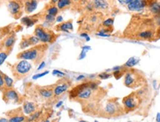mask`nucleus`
<instances>
[{"mask_svg": "<svg viewBox=\"0 0 160 122\" xmlns=\"http://www.w3.org/2000/svg\"><path fill=\"white\" fill-rule=\"evenodd\" d=\"M157 25L150 16L134 14L124 30L123 37L132 40L153 42L156 39Z\"/></svg>", "mask_w": 160, "mask_h": 122, "instance_id": "1", "label": "nucleus"}, {"mask_svg": "<svg viewBox=\"0 0 160 122\" xmlns=\"http://www.w3.org/2000/svg\"><path fill=\"white\" fill-rule=\"evenodd\" d=\"M107 93L99 87V82L89 81L74 87L70 91L69 98L71 101L86 103L91 101H99Z\"/></svg>", "mask_w": 160, "mask_h": 122, "instance_id": "2", "label": "nucleus"}, {"mask_svg": "<svg viewBox=\"0 0 160 122\" xmlns=\"http://www.w3.org/2000/svg\"><path fill=\"white\" fill-rule=\"evenodd\" d=\"M151 89L148 83L137 89V91L132 92L129 95L123 98L122 106L125 113H133L137 109L148 105L151 101Z\"/></svg>", "mask_w": 160, "mask_h": 122, "instance_id": "3", "label": "nucleus"}, {"mask_svg": "<svg viewBox=\"0 0 160 122\" xmlns=\"http://www.w3.org/2000/svg\"><path fill=\"white\" fill-rule=\"evenodd\" d=\"M148 83L145 74L135 68L128 69L124 75V85L131 89H137Z\"/></svg>", "mask_w": 160, "mask_h": 122, "instance_id": "4", "label": "nucleus"}, {"mask_svg": "<svg viewBox=\"0 0 160 122\" xmlns=\"http://www.w3.org/2000/svg\"><path fill=\"white\" fill-rule=\"evenodd\" d=\"M48 49V45L43 43L31 47V49L23 50L18 54L17 58L19 60H26L33 62L40 63V61L45 57V53Z\"/></svg>", "mask_w": 160, "mask_h": 122, "instance_id": "5", "label": "nucleus"}, {"mask_svg": "<svg viewBox=\"0 0 160 122\" xmlns=\"http://www.w3.org/2000/svg\"><path fill=\"white\" fill-rule=\"evenodd\" d=\"M125 111L122 104H120L117 98L110 99L102 110V115L105 118H117L125 115Z\"/></svg>", "mask_w": 160, "mask_h": 122, "instance_id": "6", "label": "nucleus"}, {"mask_svg": "<svg viewBox=\"0 0 160 122\" xmlns=\"http://www.w3.org/2000/svg\"><path fill=\"white\" fill-rule=\"evenodd\" d=\"M32 66L30 62L26 60H20L11 66V72L15 78L17 80L25 77L31 72Z\"/></svg>", "mask_w": 160, "mask_h": 122, "instance_id": "7", "label": "nucleus"}, {"mask_svg": "<svg viewBox=\"0 0 160 122\" xmlns=\"http://www.w3.org/2000/svg\"><path fill=\"white\" fill-rule=\"evenodd\" d=\"M34 35L37 36L41 43H53L58 37L57 34L51 30L45 28L42 25H37L35 28Z\"/></svg>", "mask_w": 160, "mask_h": 122, "instance_id": "8", "label": "nucleus"}, {"mask_svg": "<svg viewBox=\"0 0 160 122\" xmlns=\"http://www.w3.org/2000/svg\"><path fill=\"white\" fill-rule=\"evenodd\" d=\"M71 86V81L67 78H62L54 84L53 88V98H57L65 94Z\"/></svg>", "mask_w": 160, "mask_h": 122, "instance_id": "9", "label": "nucleus"}, {"mask_svg": "<svg viewBox=\"0 0 160 122\" xmlns=\"http://www.w3.org/2000/svg\"><path fill=\"white\" fill-rule=\"evenodd\" d=\"M3 92L2 98L3 101L7 103H19L22 101L21 96L18 92H17L13 88L10 89H5Z\"/></svg>", "mask_w": 160, "mask_h": 122, "instance_id": "10", "label": "nucleus"}, {"mask_svg": "<svg viewBox=\"0 0 160 122\" xmlns=\"http://www.w3.org/2000/svg\"><path fill=\"white\" fill-rule=\"evenodd\" d=\"M8 11L12 16L18 18L21 15L22 5L19 1L11 0L8 3Z\"/></svg>", "mask_w": 160, "mask_h": 122, "instance_id": "11", "label": "nucleus"}, {"mask_svg": "<svg viewBox=\"0 0 160 122\" xmlns=\"http://www.w3.org/2000/svg\"><path fill=\"white\" fill-rule=\"evenodd\" d=\"M53 88H54V85L41 87H39L37 91L40 97L45 100H50L53 98Z\"/></svg>", "mask_w": 160, "mask_h": 122, "instance_id": "12", "label": "nucleus"}, {"mask_svg": "<svg viewBox=\"0 0 160 122\" xmlns=\"http://www.w3.org/2000/svg\"><path fill=\"white\" fill-rule=\"evenodd\" d=\"M20 109L21 108L17 109V113H14V111H11L7 113L8 116L10 117L9 122H23L27 120V118L23 115V113H22Z\"/></svg>", "mask_w": 160, "mask_h": 122, "instance_id": "13", "label": "nucleus"}, {"mask_svg": "<svg viewBox=\"0 0 160 122\" xmlns=\"http://www.w3.org/2000/svg\"><path fill=\"white\" fill-rule=\"evenodd\" d=\"M17 40V37L14 33L10 34L6 37V38L3 41V48L5 51H10L11 52L12 49H13V45Z\"/></svg>", "mask_w": 160, "mask_h": 122, "instance_id": "14", "label": "nucleus"}, {"mask_svg": "<svg viewBox=\"0 0 160 122\" xmlns=\"http://www.w3.org/2000/svg\"><path fill=\"white\" fill-rule=\"evenodd\" d=\"M148 11L150 17H154L157 16H160V1L155 0L148 7Z\"/></svg>", "mask_w": 160, "mask_h": 122, "instance_id": "15", "label": "nucleus"}, {"mask_svg": "<svg viewBox=\"0 0 160 122\" xmlns=\"http://www.w3.org/2000/svg\"><path fill=\"white\" fill-rule=\"evenodd\" d=\"M94 10L99 11H106L109 9V4L107 0H92Z\"/></svg>", "mask_w": 160, "mask_h": 122, "instance_id": "16", "label": "nucleus"}, {"mask_svg": "<svg viewBox=\"0 0 160 122\" xmlns=\"http://www.w3.org/2000/svg\"><path fill=\"white\" fill-rule=\"evenodd\" d=\"M22 110L23 113L25 115H31V114L35 113L37 110V105L34 102H30L25 101L23 103L22 106Z\"/></svg>", "mask_w": 160, "mask_h": 122, "instance_id": "17", "label": "nucleus"}, {"mask_svg": "<svg viewBox=\"0 0 160 122\" xmlns=\"http://www.w3.org/2000/svg\"><path fill=\"white\" fill-rule=\"evenodd\" d=\"M55 29L57 31H63V32H68L69 33L71 31H73V22L72 20H68L67 22H63L61 23L57 26H56Z\"/></svg>", "mask_w": 160, "mask_h": 122, "instance_id": "18", "label": "nucleus"}, {"mask_svg": "<svg viewBox=\"0 0 160 122\" xmlns=\"http://www.w3.org/2000/svg\"><path fill=\"white\" fill-rule=\"evenodd\" d=\"M38 6L37 0H26L25 3V11L27 13H31L37 9Z\"/></svg>", "mask_w": 160, "mask_h": 122, "instance_id": "19", "label": "nucleus"}, {"mask_svg": "<svg viewBox=\"0 0 160 122\" xmlns=\"http://www.w3.org/2000/svg\"><path fill=\"white\" fill-rule=\"evenodd\" d=\"M37 20H38L37 19H33V18H31L29 17H25L22 18L21 23H22L23 25H26L27 27H31L35 25V23H37Z\"/></svg>", "mask_w": 160, "mask_h": 122, "instance_id": "20", "label": "nucleus"}, {"mask_svg": "<svg viewBox=\"0 0 160 122\" xmlns=\"http://www.w3.org/2000/svg\"><path fill=\"white\" fill-rule=\"evenodd\" d=\"M72 4L71 0H58L57 8L59 10H63L67 7L71 6Z\"/></svg>", "mask_w": 160, "mask_h": 122, "instance_id": "21", "label": "nucleus"}, {"mask_svg": "<svg viewBox=\"0 0 160 122\" xmlns=\"http://www.w3.org/2000/svg\"><path fill=\"white\" fill-rule=\"evenodd\" d=\"M4 81H5V89H10V88H13V80L9 76H8L5 74H3Z\"/></svg>", "mask_w": 160, "mask_h": 122, "instance_id": "22", "label": "nucleus"}, {"mask_svg": "<svg viewBox=\"0 0 160 122\" xmlns=\"http://www.w3.org/2000/svg\"><path fill=\"white\" fill-rule=\"evenodd\" d=\"M138 63V60L136 57H131L128 61L126 63L124 64L123 66L125 67L126 69H131V68H133Z\"/></svg>", "mask_w": 160, "mask_h": 122, "instance_id": "23", "label": "nucleus"}, {"mask_svg": "<svg viewBox=\"0 0 160 122\" xmlns=\"http://www.w3.org/2000/svg\"><path fill=\"white\" fill-rule=\"evenodd\" d=\"M42 115V111H36L35 113H33V114H31L30 116L27 119V121L28 122H33V121H36L37 119H39L40 116Z\"/></svg>", "mask_w": 160, "mask_h": 122, "instance_id": "24", "label": "nucleus"}, {"mask_svg": "<svg viewBox=\"0 0 160 122\" xmlns=\"http://www.w3.org/2000/svg\"><path fill=\"white\" fill-rule=\"evenodd\" d=\"M114 19L113 18H108L102 23V27L104 28H113Z\"/></svg>", "mask_w": 160, "mask_h": 122, "instance_id": "25", "label": "nucleus"}, {"mask_svg": "<svg viewBox=\"0 0 160 122\" xmlns=\"http://www.w3.org/2000/svg\"><path fill=\"white\" fill-rule=\"evenodd\" d=\"M59 10L58 9L57 6H56L55 5H53L48 8L47 13L48 14L53 16V17H56V16L58 14V13H59Z\"/></svg>", "mask_w": 160, "mask_h": 122, "instance_id": "26", "label": "nucleus"}, {"mask_svg": "<svg viewBox=\"0 0 160 122\" xmlns=\"http://www.w3.org/2000/svg\"><path fill=\"white\" fill-rule=\"evenodd\" d=\"M9 54H10V51H5V50H3V51H0V66H1L2 64L5 61V60L7 59L8 57Z\"/></svg>", "mask_w": 160, "mask_h": 122, "instance_id": "27", "label": "nucleus"}, {"mask_svg": "<svg viewBox=\"0 0 160 122\" xmlns=\"http://www.w3.org/2000/svg\"><path fill=\"white\" fill-rule=\"evenodd\" d=\"M30 43H29V40H28V37L26 38V37H23L22 39V41L21 43H20V48H21V49H28L30 46Z\"/></svg>", "mask_w": 160, "mask_h": 122, "instance_id": "28", "label": "nucleus"}, {"mask_svg": "<svg viewBox=\"0 0 160 122\" xmlns=\"http://www.w3.org/2000/svg\"><path fill=\"white\" fill-rule=\"evenodd\" d=\"M28 40H29L30 45H33V46H34V45H39V43H40L39 40L38 39V37L35 35L30 36V37H28Z\"/></svg>", "mask_w": 160, "mask_h": 122, "instance_id": "29", "label": "nucleus"}, {"mask_svg": "<svg viewBox=\"0 0 160 122\" xmlns=\"http://www.w3.org/2000/svg\"><path fill=\"white\" fill-rule=\"evenodd\" d=\"M45 19L46 23L49 24H53L56 21V17H53V16H51L47 13L45 17Z\"/></svg>", "mask_w": 160, "mask_h": 122, "instance_id": "30", "label": "nucleus"}, {"mask_svg": "<svg viewBox=\"0 0 160 122\" xmlns=\"http://www.w3.org/2000/svg\"><path fill=\"white\" fill-rule=\"evenodd\" d=\"M3 74L4 73H2L1 71H0V89H1V90H2V91L5 89Z\"/></svg>", "mask_w": 160, "mask_h": 122, "instance_id": "31", "label": "nucleus"}, {"mask_svg": "<svg viewBox=\"0 0 160 122\" xmlns=\"http://www.w3.org/2000/svg\"><path fill=\"white\" fill-rule=\"evenodd\" d=\"M98 76H99V77L100 79L105 80V79L109 78V77L111 76V74L107 73V72H102V73H100Z\"/></svg>", "mask_w": 160, "mask_h": 122, "instance_id": "32", "label": "nucleus"}, {"mask_svg": "<svg viewBox=\"0 0 160 122\" xmlns=\"http://www.w3.org/2000/svg\"><path fill=\"white\" fill-rule=\"evenodd\" d=\"M49 73V71H46V72H44L42 73H39V74H37V75H33V80H37L39 79V77H44V76L48 75V74Z\"/></svg>", "mask_w": 160, "mask_h": 122, "instance_id": "33", "label": "nucleus"}, {"mask_svg": "<svg viewBox=\"0 0 160 122\" xmlns=\"http://www.w3.org/2000/svg\"><path fill=\"white\" fill-rule=\"evenodd\" d=\"M118 2H119V3L120 5H123V6H127L128 4H130L131 3V2H133V0H117Z\"/></svg>", "mask_w": 160, "mask_h": 122, "instance_id": "34", "label": "nucleus"}, {"mask_svg": "<svg viewBox=\"0 0 160 122\" xmlns=\"http://www.w3.org/2000/svg\"><path fill=\"white\" fill-rule=\"evenodd\" d=\"M53 75H57V76H58V77H64V76H65V73L59 71V70H53Z\"/></svg>", "mask_w": 160, "mask_h": 122, "instance_id": "35", "label": "nucleus"}, {"mask_svg": "<svg viewBox=\"0 0 160 122\" xmlns=\"http://www.w3.org/2000/svg\"><path fill=\"white\" fill-rule=\"evenodd\" d=\"M153 19H154L156 25H157V27L160 26V16H157V17H153Z\"/></svg>", "mask_w": 160, "mask_h": 122, "instance_id": "36", "label": "nucleus"}, {"mask_svg": "<svg viewBox=\"0 0 160 122\" xmlns=\"http://www.w3.org/2000/svg\"><path fill=\"white\" fill-rule=\"evenodd\" d=\"M156 39L160 40V26L157 27V31H156Z\"/></svg>", "mask_w": 160, "mask_h": 122, "instance_id": "37", "label": "nucleus"}, {"mask_svg": "<svg viewBox=\"0 0 160 122\" xmlns=\"http://www.w3.org/2000/svg\"><path fill=\"white\" fill-rule=\"evenodd\" d=\"M45 66V61H42L41 62V63L39 64V67H38V69H37V70H41V69H42Z\"/></svg>", "mask_w": 160, "mask_h": 122, "instance_id": "38", "label": "nucleus"}, {"mask_svg": "<svg viewBox=\"0 0 160 122\" xmlns=\"http://www.w3.org/2000/svg\"><path fill=\"white\" fill-rule=\"evenodd\" d=\"M62 16H58V17L56 18V20H57V22H62Z\"/></svg>", "mask_w": 160, "mask_h": 122, "instance_id": "39", "label": "nucleus"}, {"mask_svg": "<svg viewBox=\"0 0 160 122\" xmlns=\"http://www.w3.org/2000/svg\"><path fill=\"white\" fill-rule=\"evenodd\" d=\"M0 122H9V120L5 118H0Z\"/></svg>", "mask_w": 160, "mask_h": 122, "instance_id": "40", "label": "nucleus"}, {"mask_svg": "<svg viewBox=\"0 0 160 122\" xmlns=\"http://www.w3.org/2000/svg\"><path fill=\"white\" fill-rule=\"evenodd\" d=\"M85 76L84 75H79V77H77V81H80V80H82V79H84L85 78Z\"/></svg>", "mask_w": 160, "mask_h": 122, "instance_id": "41", "label": "nucleus"}, {"mask_svg": "<svg viewBox=\"0 0 160 122\" xmlns=\"http://www.w3.org/2000/svg\"><path fill=\"white\" fill-rule=\"evenodd\" d=\"M157 122H160V114L158 113L157 116Z\"/></svg>", "mask_w": 160, "mask_h": 122, "instance_id": "42", "label": "nucleus"}, {"mask_svg": "<svg viewBox=\"0 0 160 122\" xmlns=\"http://www.w3.org/2000/svg\"><path fill=\"white\" fill-rule=\"evenodd\" d=\"M58 0H51L52 5H55V4H57Z\"/></svg>", "mask_w": 160, "mask_h": 122, "instance_id": "43", "label": "nucleus"}, {"mask_svg": "<svg viewBox=\"0 0 160 122\" xmlns=\"http://www.w3.org/2000/svg\"><path fill=\"white\" fill-rule=\"evenodd\" d=\"M62 104V101L59 102V103H57V107H59Z\"/></svg>", "mask_w": 160, "mask_h": 122, "instance_id": "44", "label": "nucleus"}, {"mask_svg": "<svg viewBox=\"0 0 160 122\" xmlns=\"http://www.w3.org/2000/svg\"><path fill=\"white\" fill-rule=\"evenodd\" d=\"M82 0H71L72 3H79V2H81Z\"/></svg>", "mask_w": 160, "mask_h": 122, "instance_id": "45", "label": "nucleus"}, {"mask_svg": "<svg viewBox=\"0 0 160 122\" xmlns=\"http://www.w3.org/2000/svg\"><path fill=\"white\" fill-rule=\"evenodd\" d=\"M2 37V32L1 30H0V40H1Z\"/></svg>", "mask_w": 160, "mask_h": 122, "instance_id": "46", "label": "nucleus"}, {"mask_svg": "<svg viewBox=\"0 0 160 122\" xmlns=\"http://www.w3.org/2000/svg\"><path fill=\"white\" fill-rule=\"evenodd\" d=\"M79 122H87V121H84V120H81V121H79Z\"/></svg>", "mask_w": 160, "mask_h": 122, "instance_id": "47", "label": "nucleus"}, {"mask_svg": "<svg viewBox=\"0 0 160 122\" xmlns=\"http://www.w3.org/2000/svg\"><path fill=\"white\" fill-rule=\"evenodd\" d=\"M45 122H50V121H49V120H48H48H46V121H45Z\"/></svg>", "mask_w": 160, "mask_h": 122, "instance_id": "48", "label": "nucleus"}, {"mask_svg": "<svg viewBox=\"0 0 160 122\" xmlns=\"http://www.w3.org/2000/svg\"><path fill=\"white\" fill-rule=\"evenodd\" d=\"M94 122H99V121H95Z\"/></svg>", "mask_w": 160, "mask_h": 122, "instance_id": "49", "label": "nucleus"}, {"mask_svg": "<svg viewBox=\"0 0 160 122\" xmlns=\"http://www.w3.org/2000/svg\"><path fill=\"white\" fill-rule=\"evenodd\" d=\"M128 122H131V121H128Z\"/></svg>", "mask_w": 160, "mask_h": 122, "instance_id": "50", "label": "nucleus"}]
</instances>
